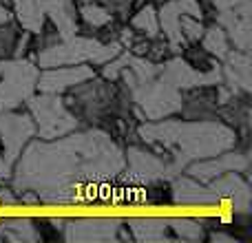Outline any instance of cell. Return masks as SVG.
I'll return each instance as SVG.
<instances>
[{
    "label": "cell",
    "instance_id": "obj_16",
    "mask_svg": "<svg viewBox=\"0 0 252 243\" xmlns=\"http://www.w3.org/2000/svg\"><path fill=\"white\" fill-rule=\"evenodd\" d=\"M204 29H206V25L199 18L186 16V13L179 16V31H182V38L186 40V42H197V40H201Z\"/></svg>",
    "mask_w": 252,
    "mask_h": 243
},
{
    "label": "cell",
    "instance_id": "obj_5",
    "mask_svg": "<svg viewBox=\"0 0 252 243\" xmlns=\"http://www.w3.org/2000/svg\"><path fill=\"white\" fill-rule=\"evenodd\" d=\"M95 75V69H93L89 62H82V64H62V66H51V69H40L38 73V89L40 93H58L62 95L64 91L73 89L75 84H80L82 80Z\"/></svg>",
    "mask_w": 252,
    "mask_h": 243
},
{
    "label": "cell",
    "instance_id": "obj_13",
    "mask_svg": "<svg viewBox=\"0 0 252 243\" xmlns=\"http://www.w3.org/2000/svg\"><path fill=\"white\" fill-rule=\"evenodd\" d=\"M201 44H204V49L210 53L213 58H217L219 62H223V58L228 56V51H230V40H228L226 35V29H223L221 25H219L217 20L208 22L204 29V35H201L199 40Z\"/></svg>",
    "mask_w": 252,
    "mask_h": 243
},
{
    "label": "cell",
    "instance_id": "obj_7",
    "mask_svg": "<svg viewBox=\"0 0 252 243\" xmlns=\"http://www.w3.org/2000/svg\"><path fill=\"white\" fill-rule=\"evenodd\" d=\"M133 241H175L168 217H124Z\"/></svg>",
    "mask_w": 252,
    "mask_h": 243
},
{
    "label": "cell",
    "instance_id": "obj_17",
    "mask_svg": "<svg viewBox=\"0 0 252 243\" xmlns=\"http://www.w3.org/2000/svg\"><path fill=\"white\" fill-rule=\"evenodd\" d=\"M97 2H102L104 7H109L111 11H113V16L126 20V18L130 16V11H133L135 0H97Z\"/></svg>",
    "mask_w": 252,
    "mask_h": 243
},
{
    "label": "cell",
    "instance_id": "obj_9",
    "mask_svg": "<svg viewBox=\"0 0 252 243\" xmlns=\"http://www.w3.org/2000/svg\"><path fill=\"white\" fill-rule=\"evenodd\" d=\"M168 226L175 241H206L208 228L204 217H186V214L168 217Z\"/></svg>",
    "mask_w": 252,
    "mask_h": 243
},
{
    "label": "cell",
    "instance_id": "obj_18",
    "mask_svg": "<svg viewBox=\"0 0 252 243\" xmlns=\"http://www.w3.org/2000/svg\"><path fill=\"white\" fill-rule=\"evenodd\" d=\"M142 2H148V4H153V7H161V4L168 2V0H135V7H139Z\"/></svg>",
    "mask_w": 252,
    "mask_h": 243
},
{
    "label": "cell",
    "instance_id": "obj_10",
    "mask_svg": "<svg viewBox=\"0 0 252 243\" xmlns=\"http://www.w3.org/2000/svg\"><path fill=\"white\" fill-rule=\"evenodd\" d=\"M126 25L135 31V33H142V35H159V18H157V7L148 2H142L137 9L130 11V16L126 18Z\"/></svg>",
    "mask_w": 252,
    "mask_h": 243
},
{
    "label": "cell",
    "instance_id": "obj_3",
    "mask_svg": "<svg viewBox=\"0 0 252 243\" xmlns=\"http://www.w3.org/2000/svg\"><path fill=\"white\" fill-rule=\"evenodd\" d=\"M219 84L221 82H201L179 91L177 118L182 120H215L219 104Z\"/></svg>",
    "mask_w": 252,
    "mask_h": 243
},
{
    "label": "cell",
    "instance_id": "obj_1",
    "mask_svg": "<svg viewBox=\"0 0 252 243\" xmlns=\"http://www.w3.org/2000/svg\"><path fill=\"white\" fill-rule=\"evenodd\" d=\"M38 64L31 58L0 62V111L20 109L38 89Z\"/></svg>",
    "mask_w": 252,
    "mask_h": 243
},
{
    "label": "cell",
    "instance_id": "obj_12",
    "mask_svg": "<svg viewBox=\"0 0 252 243\" xmlns=\"http://www.w3.org/2000/svg\"><path fill=\"white\" fill-rule=\"evenodd\" d=\"M35 241L58 243L64 241V217H49V214H33L31 217Z\"/></svg>",
    "mask_w": 252,
    "mask_h": 243
},
{
    "label": "cell",
    "instance_id": "obj_4",
    "mask_svg": "<svg viewBox=\"0 0 252 243\" xmlns=\"http://www.w3.org/2000/svg\"><path fill=\"white\" fill-rule=\"evenodd\" d=\"M122 217H64V241H115Z\"/></svg>",
    "mask_w": 252,
    "mask_h": 243
},
{
    "label": "cell",
    "instance_id": "obj_6",
    "mask_svg": "<svg viewBox=\"0 0 252 243\" xmlns=\"http://www.w3.org/2000/svg\"><path fill=\"white\" fill-rule=\"evenodd\" d=\"M170 188H173V201L175 206H217L221 204L217 195L210 190V186L192 179L186 173H177L170 177Z\"/></svg>",
    "mask_w": 252,
    "mask_h": 243
},
{
    "label": "cell",
    "instance_id": "obj_8",
    "mask_svg": "<svg viewBox=\"0 0 252 243\" xmlns=\"http://www.w3.org/2000/svg\"><path fill=\"white\" fill-rule=\"evenodd\" d=\"M179 58H182L188 69H192L195 73L221 80V62L210 56L199 40H197V42H184L182 47H179Z\"/></svg>",
    "mask_w": 252,
    "mask_h": 243
},
{
    "label": "cell",
    "instance_id": "obj_11",
    "mask_svg": "<svg viewBox=\"0 0 252 243\" xmlns=\"http://www.w3.org/2000/svg\"><path fill=\"white\" fill-rule=\"evenodd\" d=\"M179 16H182V11L177 9V4H175L173 0H168V2H164L161 7H157V18H159L161 35L177 49L186 42V40L182 38V31H179Z\"/></svg>",
    "mask_w": 252,
    "mask_h": 243
},
{
    "label": "cell",
    "instance_id": "obj_14",
    "mask_svg": "<svg viewBox=\"0 0 252 243\" xmlns=\"http://www.w3.org/2000/svg\"><path fill=\"white\" fill-rule=\"evenodd\" d=\"M142 204L153 206V208H166L175 206L173 201V188H170L168 177H159L142 186Z\"/></svg>",
    "mask_w": 252,
    "mask_h": 243
},
{
    "label": "cell",
    "instance_id": "obj_2",
    "mask_svg": "<svg viewBox=\"0 0 252 243\" xmlns=\"http://www.w3.org/2000/svg\"><path fill=\"white\" fill-rule=\"evenodd\" d=\"M25 109L29 111L31 120L35 124V135L40 139H56L62 135L78 130L80 124L75 122L73 115L66 111L62 95L58 93H40L35 91L27 100Z\"/></svg>",
    "mask_w": 252,
    "mask_h": 243
},
{
    "label": "cell",
    "instance_id": "obj_15",
    "mask_svg": "<svg viewBox=\"0 0 252 243\" xmlns=\"http://www.w3.org/2000/svg\"><path fill=\"white\" fill-rule=\"evenodd\" d=\"M20 31H22V27L16 22V18L0 25V62L11 60L13 58V51H16V42H18Z\"/></svg>",
    "mask_w": 252,
    "mask_h": 243
}]
</instances>
